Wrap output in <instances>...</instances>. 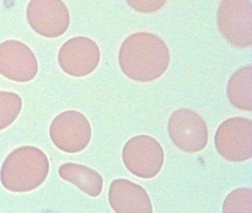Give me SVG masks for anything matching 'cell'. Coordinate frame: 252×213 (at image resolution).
Masks as SVG:
<instances>
[{
	"label": "cell",
	"instance_id": "obj_1",
	"mask_svg": "<svg viewBox=\"0 0 252 213\" xmlns=\"http://www.w3.org/2000/svg\"><path fill=\"white\" fill-rule=\"evenodd\" d=\"M121 70L126 76L138 82H150L160 78L169 68L170 53L165 41L156 34H131L121 46Z\"/></svg>",
	"mask_w": 252,
	"mask_h": 213
},
{
	"label": "cell",
	"instance_id": "obj_2",
	"mask_svg": "<svg viewBox=\"0 0 252 213\" xmlns=\"http://www.w3.org/2000/svg\"><path fill=\"white\" fill-rule=\"evenodd\" d=\"M48 155L36 146H23L8 154L0 170V181L7 190L23 193L34 190L48 178Z\"/></svg>",
	"mask_w": 252,
	"mask_h": 213
},
{
	"label": "cell",
	"instance_id": "obj_3",
	"mask_svg": "<svg viewBox=\"0 0 252 213\" xmlns=\"http://www.w3.org/2000/svg\"><path fill=\"white\" fill-rule=\"evenodd\" d=\"M164 151L155 138L138 135L131 138L123 147L122 160L132 175L143 179L157 176L164 164Z\"/></svg>",
	"mask_w": 252,
	"mask_h": 213
},
{
	"label": "cell",
	"instance_id": "obj_4",
	"mask_svg": "<svg viewBox=\"0 0 252 213\" xmlns=\"http://www.w3.org/2000/svg\"><path fill=\"white\" fill-rule=\"evenodd\" d=\"M218 154L231 162L240 163L252 156V121L245 117H232L221 123L215 133Z\"/></svg>",
	"mask_w": 252,
	"mask_h": 213
},
{
	"label": "cell",
	"instance_id": "obj_5",
	"mask_svg": "<svg viewBox=\"0 0 252 213\" xmlns=\"http://www.w3.org/2000/svg\"><path fill=\"white\" fill-rule=\"evenodd\" d=\"M218 25L222 36L237 48L252 43V4L250 0H222L218 10Z\"/></svg>",
	"mask_w": 252,
	"mask_h": 213
},
{
	"label": "cell",
	"instance_id": "obj_6",
	"mask_svg": "<svg viewBox=\"0 0 252 213\" xmlns=\"http://www.w3.org/2000/svg\"><path fill=\"white\" fill-rule=\"evenodd\" d=\"M54 144L63 152L74 154L89 145L92 128L88 118L77 110H67L55 117L49 129Z\"/></svg>",
	"mask_w": 252,
	"mask_h": 213
},
{
	"label": "cell",
	"instance_id": "obj_7",
	"mask_svg": "<svg viewBox=\"0 0 252 213\" xmlns=\"http://www.w3.org/2000/svg\"><path fill=\"white\" fill-rule=\"evenodd\" d=\"M167 128L171 140L183 152L195 153L207 146V125L203 118L191 109L181 108L172 112Z\"/></svg>",
	"mask_w": 252,
	"mask_h": 213
},
{
	"label": "cell",
	"instance_id": "obj_8",
	"mask_svg": "<svg viewBox=\"0 0 252 213\" xmlns=\"http://www.w3.org/2000/svg\"><path fill=\"white\" fill-rule=\"evenodd\" d=\"M31 28L46 38H57L70 26V12L63 0H31L26 11Z\"/></svg>",
	"mask_w": 252,
	"mask_h": 213
},
{
	"label": "cell",
	"instance_id": "obj_9",
	"mask_svg": "<svg viewBox=\"0 0 252 213\" xmlns=\"http://www.w3.org/2000/svg\"><path fill=\"white\" fill-rule=\"evenodd\" d=\"M101 51L95 41L85 36L70 38L63 44L58 53L60 68L67 75L85 77L96 70Z\"/></svg>",
	"mask_w": 252,
	"mask_h": 213
},
{
	"label": "cell",
	"instance_id": "obj_10",
	"mask_svg": "<svg viewBox=\"0 0 252 213\" xmlns=\"http://www.w3.org/2000/svg\"><path fill=\"white\" fill-rule=\"evenodd\" d=\"M39 71L33 50L22 41L7 40L0 44V74L11 81L29 82Z\"/></svg>",
	"mask_w": 252,
	"mask_h": 213
},
{
	"label": "cell",
	"instance_id": "obj_11",
	"mask_svg": "<svg viewBox=\"0 0 252 213\" xmlns=\"http://www.w3.org/2000/svg\"><path fill=\"white\" fill-rule=\"evenodd\" d=\"M108 200L117 213H153V204L145 189L127 179H115L111 182Z\"/></svg>",
	"mask_w": 252,
	"mask_h": 213
},
{
	"label": "cell",
	"instance_id": "obj_12",
	"mask_svg": "<svg viewBox=\"0 0 252 213\" xmlns=\"http://www.w3.org/2000/svg\"><path fill=\"white\" fill-rule=\"evenodd\" d=\"M58 173L62 179L77 186L89 196L96 198L102 192V176L88 166L76 163H64L59 167Z\"/></svg>",
	"mask_w": 252,
	"mask_h": 213
},
{
	"label": "cell",
	"instance_id": "obj_13",
	"mask_svg": "<svg viewBox=\"0 0 252 213\" xmlns=\"http://www.w3.org/2000/svg\"><path fill=\"white\" fill-rule=\"evenodd\" d=\"M227 96L233 106L244 111L252 109V67L246 65L235 71L227 85Z\"/></svg>",
	"mask_w": 252,
	"mask_h": 213
},
{
	"label": "cell",
	"instance_id": "obj_14",
	"mask_svg": "<svg viewBox=\"0 0 252 213\" xmlns=\"http://www.w3.org/2000/svg\"><path fill=\"white\" fill-rule=\"evenodd\" d=\"M21 96L14 92L0 90V131L11 126L23 109Z\"/></svg>",
	"mask_w": 252,
	"mask_h": 213
},
{
	"label": "cell",
	"instance_id": "obj_15",
	"mask_svg": "<svg viewBox=\"0 0 252 213\" xmlns=\"http://www.w3.org/2000/svg\"><path fill=\"white\" fill-rule=\"evenodd\" d=\"M222 212L231 213H252V190L251 188H237L230 192L222 204Z\"/></svg>",
	"mask_w": 252,
	"mask_h": 213
},
{
	"label": "cell",
	"instance_id": "obj_16",
	"mask_svg": "<svg viewBox=\"0 0 252 213\" xmlns=\"http://www.w3.org/2000/svg\"><path fill=\"white\" fill-rule=\"evenodd\" d=\"M129 7L142 13H155L160 10L167 0H126Z\"/></svg>",
	"mask_w": 252,
	"mask_h": 213
}]
</instances>
